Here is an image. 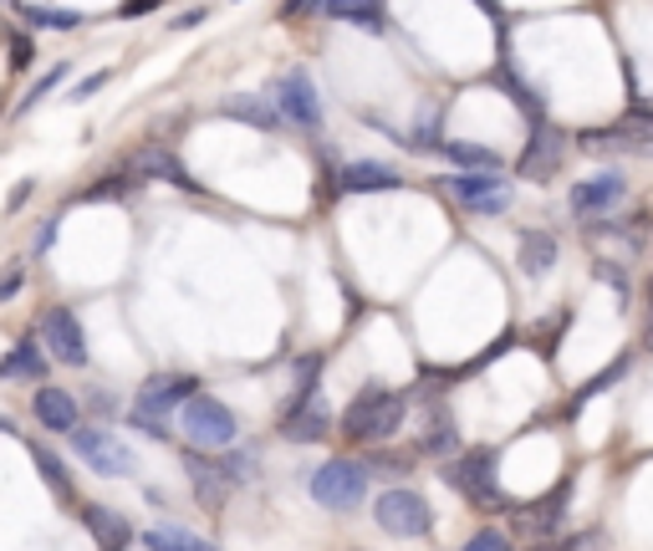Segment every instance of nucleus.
I'll list each match as a JSON object with an SVG mask.
<instances>
[{"label":"nucleus","mask_w":653,"mask_h":551,"mask_svg":"<svg viewBox=\"0 0 653 551\" xmlns=\"http://www.w3.org/2000/svg\"><path fill=\"white\" fill-rule=\"evenodd\" d=\"M399 424H403V393H393V388H363L342 414V434L353 445H383V439L399 434Z\"/></svg>","instance_id":"1"},{"label":"nucleus","mask_w":653,"mask_h":551,"mask_svg":"<svg viewBox=\"0 0 653 551\" xmlns=\"http://www.w3.org/2000/svg\"><path fill=\"white\" fill-rule=\"evenodd\" d=\"M445 480L470 501L476 510H511L501 491V455L495 449H470L455 464H445Z\"/></svg>","instance_id":"2"},{"label":"nucleus","mask_w":653,"mask_h":551,"mask_svg":"<svg viewBox=\"0 0 653 551\" xmlns=\"http://www.w3.org/2000/svg\"><path fill=\"white\" fill-rule=\"evenodd\" d=\"M179 424H184V434H190V445H199V449L236 445V429H240L236 414H230V403H220L215 393H194V399H184Z\"/></svg>","instance_id":"3"},{"label":"nucleus","mask_w":653,"mask_h":551,"mask_svg":"<svg viewBox=\"0 0 653 551\" xmlns=\"http://www.w3.org/2000/svg\"><path fill=\"white\" fill-rule=\"evenodd\" d=\"M368 495V470L357 460H326L312 475V501L326 510H353Z\"/></svg>","instance_id":"4"},{"label":"nucleus","mask_w":653,"mask_h":551,"mask_svg":"<svg viewBox=\"0 0 653 551\" xmlns=\"http://www.w3.org/2000/svg\"><path fill=\"white\" fill-rule=\"evenodd\" d=\"M373 516H378V526H383L388 537H429L434 526V510L429 501L419 491H403V485H393V491L378 495V506H373Z\"/></svg>","instance_id":"5"},{"label":"nucleus","mask_w":653,"mask_h":551,"mask_svg":"<svg viewBox=\"0 0 653 551\" xmlns=\"http://www.w3.org/2000/svg\"><path fill=\"white\" fill-rule=\"evenodd\" d=\"M449 194L460 199L470 215H505L511 209V180H505L501 169H476V174H455V180H445Z\"/></svg>","instance_id":"6"},{"label":"nucleus","mask_w":653,"mask_h":551,"mask_svg":"<svg viewBox=\"0 0 653 551\" xmlns=\"http://www.w3.org/2000/svg\"><path fill=\"white\" fill-rule=\"evenodd\" d=\"M72 445L82 455V464H92L98 475H128L134 470V449L113 439L107 429H72Z\"/></svg>","instance_id":"7"},{"label":"nucleus","mask_w":653,"mask_h":551,"mask_svg":"<svg viewBox=\"0 0 653 551\" xmlns=\"http://www.w3.org/2000/svg\"><path fill=\"white\" fill-rule=\"evenodd\" d=\"M276 107H282L286 123H301V128H317V123H322V97H317L307 67H291V72L276 82Z\"/></svg>","instance_id":"8"},{"label":"nucleus","mask_w":653,"mask_h":551,"mask_svg":"<svg viewBox=\"0 0 653 551\" xmlns=\"http://www.w3.org/2000/svg\"><path fill=\"white\" fill-rule=\"evenodd\" d=\"M42 337H46V347H51V358L67 363V368H82V363H88V337H82V322H77L67 307H46Z\"/></svg>","instance_id":"9"},{"label":"nucleus","mask_w":653,"mask_h":551,"mask_svg":"<svg viewBox=\"0 0 653 551\" xmlns=\"http://www.w3.org/2000/svg\"><path fill=\"white\" fill-rule=\"evenodd\" d=\"M566 495H572V485H557L551 495H541V501H531V506H511V521H516L520 537L541 541L547 531H557L566 516Z\"/></svg>","instance_id":"10"},{"label":"nucleus","mask_w":653,"mask_h":551,"mask_svg":"<svg viewBox=\"0 0 653 551\" xmlns=\"http://www.w3.org/2000/svg\"><path fill=\"white\" fill-rule=\"evenodd\" d=\"M184 475H190L199 506H209V510H220L225 501H230V491H236L230 475L220 470V460H205V455H184Z\"/></svg>","instance_id":"11"},{"label":"nucleus","mask_w":653,"mask_h":551,"mask_svg":"<svg viewBox=\"0 0 653 551\" xmlns=\"http://www.w3.org/2000/svg\"><path fill=\"white\" fill-rule=\"evenodd\" d=\"M623 194H628V180L618 169H612V174H593V180L572 184V215H603V209H612Z\"/></svg>","instance_id":"12"},{"label":"nucleus","mask_w":653,"mask_h":551,"mask_svg":"<svg viewBox=\"0 0 653 551\" xmlns=\"http://www.w3.org/2000/svg\"><path fill=\"white\" fill-rule=\"evenodd\" d=\"M326 429H332V409L317 399L307 403H291L282 414V434L291 439V445H317V439H326Z\"/></svg>","instance_id":"13"},{"label":"nucleus","mask_w":653,"mask_h":551,"mask_svg":"<svg viewBox=\"0 0 653 551\" xmlns=\"http://www.w3.org/2000/svg\"><path fill=\"white\" fill-rule=\"evenodd\" d=\"M31 414L42 418V429H57V434L77 429V399L67 393V388L42 383V388H36V399H31Z\"/></svg>","instance_id":"14"},{"label":"nucleus","mask_w":653,"mask_h":551,"mask_svg":"<svg viewBox=\"0 0 653 551\" xmlns=\"http://www.w3.org/2000/svg\"><path fill=\"white\" fill-rule=\"evenodd\" d=\"M128 174L134 180H174V184H194L190 174H184V164H179L174 149H163V144H149V149H138L134 159H128Z\"/></svg>","instance_id":"15"},{"label":"nucleus","mask_w":653,"mask_h":551,"mask_svg":"<svg viewBox=\"0 0 653 551\" xmlns=\"http://www.w3.org/2000/svg\"><path fill=\"white\" fill-rule=\"evenodd\" d=\"M77 510H82V526L92 531L98 551H123L134 541V526L123 521L118 510H107V506H77Z\"/></svg>","instance_id":"16"},{"label":"nucleus","mask_w":653,"mask_h":551,"mask_svg":"<svg viewBox=\"0 0 653 551\" xmlns=\"http://www.w3.org/2000/svg\"><path fill=\"white\" fill-rule=\"evenodd\" d=\"M557 159H562V134H557L551 123H536L531 149L520 153V174H526V180H547L551 169H557Z\"/></svg>","instance_id":"17"},{"label":"nucleus","mask_w":653,"mask_h":551,"mask_svg":"<svg viewBox=\"0 0 653 551\" xmlns=\"http://www.w3.org/2000/svg\"><path fill=\"white\" fill-rule=\"evenodd\" d=\"M194 393H199V388H194V378H149L134 409H149V414L169 418V409H174V403H184V399H194Z\"/></svg>","instance_id":"18"},{"label":"nucleus","mask_w":653,"mask_h":551,"mask_svg":"<svg viewBox=\"0 0 653 551\" xmlns=\"http://www.w3.org/2000/svg\"><path fill=\"white\" fill-rule=\"evenodd\" d=\"M399 169H388V164H373V159H363V164H347L342 169V190H353V194H368V190H399Z\"/></svg>","instance_id":"19"},{"label":"nucleus","mask_w":653,"mask_h":551,"mask_svg":"<svg viewBox=\"0 0 653 551\" xmlns=\"http://www.w3.org/2000/svg\"><path fill=\"white\" fill-rule=\"evenodd\" d=\"M551 266H557V236L526 230V236H520V271H526V276H547Z\"/></svg>","instance_id":"20"},{"label":"nucleus","mask_w":653,"mask_h":551,"mask_svg":"<svg viewBox=\"0 0 653 551\" xmlns=\"http://www.w3.org/2000/svg\"><path fill=\"white\" fill-rule=\"evenodd\" d=\"M0 378H26V383H46V358L36 343H15V353L0 358Z\"/></svg>","instance_id":"21"},{"label":"nucleus","mask_w":653,"mask_h":551,"mask_svg":"<svg viewBox=\"0 0 653 551\" xmlns=\"http://www.w3.org/2000/svg\"><path fill=\"white\" fill-rule=\"evenodd\" d=\"M322 15H337V21H353V26L383 31V0H332Z\"/></svg>","instance_id":"22"},{"label":"nucleus","mask_w":653,"mask_h":551,"mask_svg":"<svg viewBox=\"0 0 653 551\" xmlns=\"http://www.w3.org/2000/svg\"><path fill=\"white\" fill-rule=\"evenodd\" d=\"M144 547H153V551H215L205 537H194L184 526H153V531H144Z\"/></svg>","instance_id":"23"},{"label":"nucleus","mask_w":653,"mask_h":551,"mask_svg":"<svg viewBox=\"0 0 653 551\" xmlns=\"http://www.w3.org/2000/svg\"><path fill=\"white\" fill-rule=\"evenodd\" d=\"M31 460H36V470H42V480L46 485H51V495H57V501H67V506H72L77 495H72V480H67V470H61V460L57 455H51V449H31Z\"/></svg>","instance_id":"24"},{"label":"nucleus","mask_w":653,"mask_h":551,"mask_svg":"<svg viewBox=\"0 0 653 551\" xmlns=\"http://www.w3.org/2000/svg\"><path fill=\"white\" fill-rule=\"evenodd\" d=\"M439 153H445L449 164H465L470 169V174H476V169H501V159H495V149H480V144H439Z\"/></svg>","instance_id":"25"},{"label":"nucleus","mask_w":653,"mask_h":551,"mask_svg":"<svg viewBox=\"0 0 653 551\" xmlns=\"http://www.w3.org/2000/svg\"><path fill=\"white\" fill-rule=\"evenodd\" d=\"M225 113H230V118H240V123H251V128H261V134H271V128L282 123L266 103H261V97H230V103H225Z\"/></svg>","instance_id":"26"},{"label":"nucleus","mask_w":653,"mask_h":551,"mask_svg":"<svg viewBox=\"0 0 653 551\" xmlns=\"http://www.w3.org/2000/svg\"><path fill=\"white\" fill-rule=\"evenodd\" d=\"M21 15H26L36 31H77V26H82V15H77V11H57V5H26Z\"/></svg>","instance_id":"27"},{"label":"nucleus","mask_w":653,"mask_h":551,"mask_svg":"<svg viewBox=\"0 0 653 551\" xmlns=\"http://www.w3.org/2000/svg\"><path fill=\"white\" fill-rule=\"evenodd\" d=\"M455 445H460L455 424H449L445 414H434L429 418V434H424V445H419V449H424V455H445V460H449V455H455Z\"/></svg>","instance_id":"28"},{"label":"nucleus","mask_w":653,"mask_h":551,"mask_svg":"<svg viewBox=\"0 0 653 551\" xmlns=\"http://www.w3.org/2000/svg\"><path fill=\"white\" fill-rule=\"evenodd\" d=\"M128 424H138V429L153 434V439H169V434H174V424H169L163 414H149V409H134V414H128Z\"/></svg>","instance_id":"29"},{"label":"nucleus","mask_w":653,"mask_h":551,"mask_svg":"<svg viewBox=\"0 0 653 551\" xmlns=\"http://www.w3.org/2000/svg\"><path fill=\"white\" fill-rule=\"evenodd\" d=\"M138 190V180L134 174H128V180H123V174H113V180L107 184H92L88 190V199H118V194H134Z\"/></svg>","instance_id":"30"},{"label":"nucleus","mask_w":653,"mask_h":551,"mask_svg":"<svg viewBox=\"0 0 653 551\" xmlns=\"http://www.w3.org/2000/svg\"><path fill=\"white\" fill-rule=\"evenodd\" d=\"M460 551H511V541H505L501 531H480V537H470Z\"/></svg>","instance_id":"31"},{"label":"nucleus","mask_w":653,"mask_h":551,"mask_svg":"<svg viewBox=\"0 0 653 551\" xmlns=\"http://www.w3.org/2000/svg\"><path fill=\"white\" fill-rule=\"evenodd\" d=\"M57 82H61V67H51V72H46L42 82H36V88L26 92V103H21V113H26V107H36V103H42V97H46V92H51V88H57Z\"/></svg>","instance_id":"32"},{"label":"nucleus","mask_w":653,"mask_h":551,"mask_svg":"<svg viewBox=\"0 0 653 551\" xmlns=\"http://www.w3.org/2000/svg\"><path fill=\"white\" fill-rule=\"evenodd\" d=\"M587 541H593V537H572V541H531L526 551H582Z\"/></svg>","instance_id":"33"},{"label":"nucleus","mask_w":653,"mask_h":551,"mask_svg":"<svg viewBox=\"0 0 653 551\" xmlns=\"http://www.w3.org/2000/svg\"><path fill=\"white\" fill-rule=\"evenodd\" d=\"M31 36H11V67H31Z\"/></svg>","instance_id":"34"},{"label":"nucleus","mask_w":653,"mask_h":551,"mask_svg":"<svg viewBox=\"0 0 653 551\" xmlns=\"http://www.w3.org/2000/svg\"><path fill=\"white\" fill-rule=\"evenodd\" d=\"M107 77H113V72H92V77H82V82H77V88H72V97H92V92L103 88Z\"/></svg>","instance_id":"35"},{"label":"nucleus","mask_w":653,"mask_h":551,"mask_svg":"<svg viewBox=\"0 0 653 551\" xmlns=\"http://www.w3.org/2000/svg\"><path fill=\"white\" fill-rule=\"evenodd\" d=\"M153 5H159V0H128V5H123L118 15H128V21H134V15H144V11H153Z\"/></svg>","instance_id":"36"},{"label":"nucleus","mask_w":653,"mask_h":551,"mask_svg":"<svg viewBox=\"0 0 653 551\" xmlns=\"http://www.w3.org/2000/svg\"><path fill=\"white\" fill-rule=\"evenodd\" d=\"M15 291H21V271H11V276L0 282V301H5V297H15Z\"/></svg>","instance_id":"37"},{"label":"nucleus","mask_w":653,"mask_h":551,"mask_svg":"<svg viewBox=\"0 0 653 551\" xmlns=\"http://www.w3.org/2000/svg\"><path fill=\"white\" fill-rule=\"evenodd\" d=\"M297 11H307V0H291V5H286V15H297Z\"/></svg>","instance_id":"38"}]
</instances>
